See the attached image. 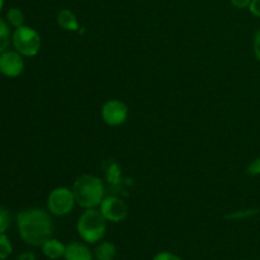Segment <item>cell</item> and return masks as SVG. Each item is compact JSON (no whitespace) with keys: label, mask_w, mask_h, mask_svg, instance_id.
Listing matches in <instances>:
<instances>
[{"label":"cell","mask_w":260,"mask_h":260,"mask_svg":"<svg viewBox=\"0 0 260 260\" xmlns=\"http://www.w3.org/2000/svg\"><path fill=\"white\" fill-rule=\"evenodd\" d=\"M17 226L20 238L28 245L42 246L52 238V218L42 208H29L18 213Z\"/></svg>","instance_id":"1"},{"label":"cell","mask_w":260,"mask_h":260,"mask_svg":"<svg viewBox=\"0 0 260 260\" xmlns=\"http://www.w3.org/2000/svg\"><path fill=\"white\" fill-rule=\"evenodd\" d=\"M74 197L80 207L95 208L101 206L104 200V185L98 177L94 175H81L75 180L73 187Z\"/></svg>","instance_id":"2"},{"label":"cell","mask_w":260,"mask_h":260,"mask_svg":"<svg viewBox=\"0 0 260 260\" xmlns=\"http://www.w3.org/2000/svg\"><path fill=\"white\" fill-rule=\"evenodd\" d=\"M78 233L85 243L95 244L104 238L107 230V220L101 211L88 208L78 220Z\"/></svg>","instance_id":"3"},{"label":"cell","mask_w":260,"mask_h":260,"mask_svg":"<svg viewBox=\"0 0 260 260\" xmlns=\"http://www.w3.org/2000/svg\"><path fill=\"white\" fill-rule=\"evenodd\" d=\"M12 45L23 57H33L40 52L41 36L32 27L24 24L12 33Z\"/></svg>","instance_id":"4"},{"label":"cell","mask_w":260,"mask_h":260,"mask_svg":"<svg viewBox=\"0 0 260 260\" xmlns=\"http://www.w3.org/2000/svg\"><path fill=\"white\" fill-rule=\"evenodd\" d=\"M76 203L73 190L66 187L55 188L50 193L47 200V207L51 215L66 216L73 211L74 205Z\"/></svg>","instance_id":"5"},{"label":"cell","mask_w":260,"mask_h":260,"mask_svg":"<svg viewBox=\"0 0 260 260\" xmlns=\"http://www.w3.org/2000/svg\"><path fill=\"white\" fill-rule=\"evenodd\" d=\"M24 71L23 56L15 50H7L0 53V74L7 78H18Z\"/></svg>","instance_id":"6"},{"label":"cell","mask_w":260,"mask_h":260,"mask_svg":"<svg viewBox=\"0 0 260 260\" xmlns=\"http://www.w3.org/2000/svg\"><path fill=\"white\" fill-rule=\"evenodd\" d=\"M128 117V108L126 104L117 99L106 102L102 107V118L108 126H119L126 122Z\"/></svg>","instance_id":"7"},{"label":"cell","mask_w":260,"mask_h":260,"mask_svg":"<svg viewBox=\"0 0 260 260\" xmlns=\"http://www.w3.org/2000/svg\"><path fill=\"white\" fill-rule=\"evenodd\" d=\"M102 215L104 216L107 221H111V222H121L124 218L127 217V213H128V208H127L126 203L118 197H104V200L101 203V210Z\"/></svg>","instance_id":"8"},{"label":"cell","mask_w":260,"mask_h":260,"mask_svg":"<svg viewBox=\"0 0 260 260\" xmlns=\"http://www.w3.org/2000/svg\"><path fill=\"white\" fill-rule=\"evenodd\" d=\"M65 260H93L90 250L86 245L81 243H70L66 245Z\"/></svg>","instance_id":"9"},{"label":"cell","mask_w":260,"mask_h":260,"mask_svg":"<svg viewBox=\"0 0 260 260\" xmlns=\"http://www.w3.org/2000/svg\"><path fill=\"white\" fill-rule=\"evenodd\" d=\"M41 248H42L43 255L51 260H57L63 258V255H65L66 245L57 239H48Z\"/></svg>","instance_id":"10"},{"label":"cell","mask_w":260,"mask_h":260,"mask_svg":"<svg viewBox=\"0 0 260 260\" xmlns=\"http://www.w3.org/2000/svg\"><path fill=\"white\" fill-rule=\"evenodd\" d=\"M57 23L62 29L65 30H78L79 29V22L76 15L70 9H62L58 12L57 14Z\"/></svg>","instance_id":"11"},{"label":"cell","mask_w":260,"mask_h":260,"mask_svg":"<svg viewBox=\"0 0 260 260\" xmlns=\"http://www.w3.org/2000/svg\"><path fill=\"white\" fill-rule=\"evenodd\" d=\"M116 253V245L111 241H104V243H101L96 246L95 258L96 260H113Z\"/></svg>","instance_id":"12"},{"label":"cell","mask_w":260,"mask_h":260,"mask_svg":"<svg viewBox=\"0 0 260 260\" xmlns=\"http://www.w3.org/2000/svg\"><path fill=\"white\" fill-rule=\"evenodd\" d=\"M12 42V33H10L9 24L7 20L0 18V53L8 50Z\"/></svg>","instance_id":"13"},{"label":"cell","mask_w":260,"mask_h":260,"mask_svg":"<svg viewBox=\"0 0 260 260\" xmlns=\"http://www.w3.org/2000/svg\"><path fill=\"white\" fill-rule=\"evenodd\" d=\"M24 13L19 9V8H10L7 12V22L8 24L12 25V27L19 28L22 25H24Z\"/></svg>","instance_id":"14"},{"label":"cell","mask_w":260,"mask_h":260,"mask_svg":"<svg viewBox=\"0 0 260 260\" xmlns=\"http://www.w3.org/2000/svg\"><path fill=\"white\" fill-rule=\"evenodd\" d=\"M13 245L5 234H0V260H7L12 255Z\"/></svg>","instance_id":"15"},{"label":"cell","mask_w":260,"mask_h":260,"mask_svg":"<svg viewBox=\"0 0 260 260\" xmlns=\"http://www.w3.org/2000/svg\"><path fill=\"white\" fill-rule=\"evenodd\" d=\"M12 218H10L9 211L0 207V234H5L9 229Z\"/></svg>","instance_id":"16"},{"label":"cell","mask_w":260,"mask_h":260,"mask_svg":"<svg viewBox=\"0 0 260 260\" xmlns=\"http://www.w3.org/2000/svg\"><path fill=\"white\" fill-rule=\"evenodd\" d=\"M259 211L258 210H244V211H236V212L230 213V215L226 216V218L229 220H241V218H249L251 216L256 215Z\"/></svg>","instance_id":"17"},{"label":"cell","mask_w":260,"mask_h":260,"mask_svg":"<svg viewBox=\"0 0 260 260\" xmlns=\"http://www.w3.org/2000/svg\"><path fill=\"white\" fill-rule=\"evenodd\" d=\"M119 168L117 164H112L111 167H109L108 169V174H107V178H108L109 183H112V184H114V183H118V179H119Z\"/></svg>","instance_id":"18"},{"label":"cell","mask_w":260,"mask_h":260,"mask_svg":"<svg viewBox=\"0 0 260 260\" xmlns=\"http://www.w3.org/2000/svg\"><path fill=\"white\" fill-rule=\"evenodd\" d=\"M152 260H183L177 254H173L170 251H160L152 258Z\"/></svg>","instance_id":"19"},{"label":"cell","mask_w":260,"mask_h":260,"mask_svg":"<svg viewBox=\"0 0 260 260\" xmlns=\"http://www.w3.org/2000/svg\"><path fill=\"white\" fill-rule=\"evenodd\" d=\"M248 174L250 175H260V157L250 162L248 167Z\"/></svg>","instance_id":"20"},{"label":"cell","mask_w":260,"mask_h":260,"mask_svg":"<svg viewBox=\"0 0 260 260\" xmlns=\"http://www.w3.org/2000/svg\"><path fill=\"white\" fill-rule=\"evenodd\" d=\"M253 48H254V53H255V57L260 61V29L255 33V37H254V42H253Z\"/></svg>","instance_id":"21"},{"label":"cell","mask_w":260,"mask_h":260,"mask_svg":"<svg viewBox=\"0 0 260 260\" xmlns=\"http://www.w3.org/2000/svg\"><path fill=\"white\" fill-rule=\"evenodd\" d=\"M249 10L253 15L260 18V0H251L250 5H249Z\"/></svg>","instance_id":"22"},{"label":"cell","mask_w":260,"mask_h":260,"mask_svg":"<svg viewBox=\"0 0 260 260\" xmlns=\"http://www.w3.org/2000/svg\"><path fill=\"white\" fill-rule=\"evenodd\" d=\"M230 2L238 9H244V8H249L251 0H230Z\"/></svg>","instance_id":"23"},{"label":"cell","mask_w":260,"mask_h":260,"mask_svg":"<svg viewBox=\"0 0 260 260\" xmlns=\"http://www.w3.org/2000/svg\"><path fill=\"white\" fill-rule=\"evenodd\" d=\"M18 260H36V255L32 251H24V253L19 254Z\"/></svg>","instance_id":"24"},{"label":"cell","mask_w":260,"mask_h":260,"mask_svg":"<svg viewBox=\"0 0 260 260\" xmlns=\"http://www.w3.org/2000/svg\"><path fill=\"white\" fill-rule=\"evenodd\" d=\"M3 7H4V0H0V12L3 10Z\"/></svg>","instance_id":"25"}]
</instances>
